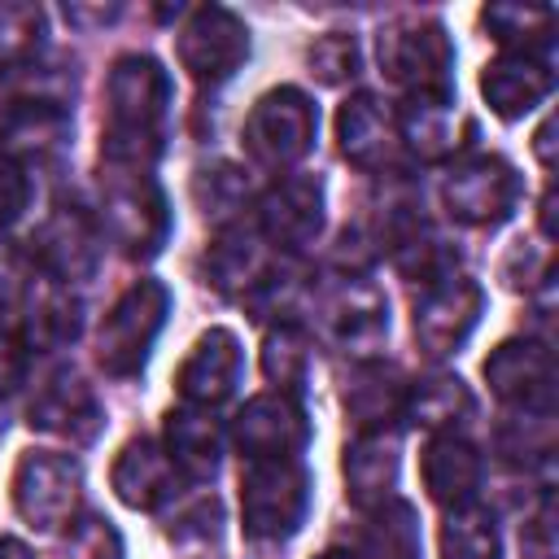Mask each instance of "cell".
Wrapping results in <instances>:
<instances>
[{"label": "cell", "instance_id": "cell-1", "mask_svg": "<svg viewBox=\"0 0 559 559\" xmlns=\"http://www.w3.org/2000/svg\"><path fill=\"white\" fill-rule=\"evenodd\" d=\"M166 114H170V74L162 70V61L148 52L118 57L105 79L100 162L153 170V162L162 157Z\"/></svg>", "mask_w": 559, "mask_h": 559}, {"label": "cell", "instance_id": "cell-2", "mask_svg": "<svg viewBox=\"0 0 559 559\" xmlns=\"http://www.w3.org/2000/svg\"><path fill=\"white\" fill-rule=\"evenodd\" d=\"M100 236L140 262L162 253L170 240V205L153 170L100 166Z\"/></svg>", "mask_w": 559, "mask_h": 559}, {"label": "cell", "instance_id": "cell-3", "mask_svg": "<svg viewBox=\"0 0 559 559\" xmlns=\"http://www.w3.org/2000/svg\"><path fill=\"white\" fill-rule=\"evenodd\" d=\"M310 314L323 341H332L345 354H376L389 336V297L362 271L323 275L310 288Z\"/></svg>", "mask_w": 559, "mask_h": 559}, {"label": "cell", "instance_id": "cell-4", "mask_svg": "<svg viewBox=\"0 0 559 559\" xmlns=\"http://www.w3.org/2000/svg\"><path fill=\"white\" fill-rule=\"evenodd\" d=\"M310 511V472L297 459H258L240 476V524L245 537L280 546L297 537Z\"/></svg>", "mask_w": 559, "mask_h": 559}, {"label": "cell", "instance_id": "cell-5", "mask_svg": "<svg viewBox=\"0 0 559 559\" xmlns=\"http://www.w3.org/2000/svg\"><path fill=\"white\" fill-rule=\"evenodd\" d=\"M170 314V288L162 280H135L105 314L96 332V362L105 376H140Z\"/></svg>", "mask_w": 559, "mask_h": 559}, {"label": "cell", "instance_id": "cell-6", "mask_svg": "<svg viewBox=\"0 0 559 559\" xmlns=\"http://www.w3.org/2000/svg\"><path fill=\"white\" fill-rule=\"evenodd\" d=\"M319 135V109L301 87H271L253 100L245 118V153L262 170H293Z\"/></svg>", "mask_w": 559, "mask_h": 559}, {"label": "cell", "instance_id": "cell-7", "mask_svg": "<svg viewBox=\"0 0 559 559\" xmlns=\"http://www.w3.org/2000/svg\"><path fill=\"white\" fill-rule=\"evenodd\" d=\"M441 205L463 227H498L520 205V175L498 153L459 157L441 179Z\"/></svg>", "mask_w": 559, "mask_h": 559}, {"label": "cell", "instance_id": "cell-8", "mask_svg": "<svg viewBox=\"0 0 559 559\" xmlns=\"http://www.w3.org/2000/svg\"><path fill=\"white\" fill-rule=\"evenodd\" d=\"M83 502V467L70 454L57 450H26L13 467V507L17 515L39 528V533H57L66 524H74Z\"/></svg>", "mask_w": 559, "mask_h": 559}, {"label": "cell", "instance_id": "cell-9", "mask_svg": "<svg viewBox=\"0 0 559 559\" xmlns=\"http://www.w3.org/2000/svg\"><path fill=\"white\" fill-rule=\"evenodd\" d=\"M384 74L406 96H454V44L437 22H406L380 35Z\"/></svg>", "mask_w": 559, "mask_h": 559}, {"label": "cell", "instance_id": "cell-10", "mask_svg": "<svg viewBox=\"0 0 559 559\" xmlns=\"http://www.w3.org/2000/svg\"><path fill=\"white\" fill-rule=\"evenodd\" d=\"M480 314H485V288L476 280L450 271V275L424 284V293L415 297L411 328L428 358H450L476 332Z\"/></svg>", "mask_w": 559, "mask_h": 559}, {"label": "cell", "instance_id": "cell-11", "mask_svg": "<svg viewBox=\"0 0 559 559\" xmlns=\"http://www.w3.org/2000/svg\"><path fill=\"white\" fill-rule=\"evenodd\" d=\"M175 52L197 83H227L249 61V26L223 4H201L179 26Z\"/></svg>", "mask_w": 559, "mask_h": 559}, {"label": "cell", "instance_id": "cell-12", "mask_svg": "<svg viewBox=\"0 0 559 559\" xmlns=\"http://www.w3.org/2000/svg\"><path fill=\"white\" fill-rule=\"evenodd\" d=\"M485 384L493 389L498 402H507L520 415H550L555 406V358L542 341L515 336L502 341L485 358Z\"/></svg>", "mask_w": 559, "mask_h": 559}, {"label": "cell", "instance_id": "cell-13", "mask_svg": "<svg viewBox=\"0 0 559 559\" xmlns=\"http://www.w3.org/2000/svg\"><path fill=\"white\" fill-rule=\"evenodd\" d=\"M310 441V419L288 393H258L231 419V445L240 459H297Z\"/></svg>", "mask_w": 559, "mask_h": 559}, {"label": "cell", "instance_id": "cell-14", "mask_svg": "<svg viewBox=\"0 0 559 559\" xmlns=\"http://www.w3.org/2000/svg\"><path fill=\"white\" fill-rule=\"evenodd\" d=\"M323 231V183L314 175H280L258 197V236L280 249L297 253L314 245Z\"/></svg>", "mask_w": 559, "mask_h": 559}, {"label": "cell", "instance_id": "cell-15", "mask_svg": "<svg viewBox=\"0 0 559 559\" xmlns=\"http://www.w3.org/2000/svg\"><path fill=\"white\" fill-rule=\"evenodd\" d=\"M240 371H245V354H240V341L236 332L227 328H210L192 341L188 358L179 362V397L183 406H201V411H214L223 402L236 397L240 389Z\"/></svg>", "mask_w": 559, "mask_h": 559}, {"label": "cell", "instance_id": "cell-16", "mask_svg": "<svg viewBox=\"0 0 559 559\" xmlns=\"http://www.w3.org/2000/svg\"><path fill=\"white\" fill-rule=\"evenodd\" d=\"M70 135H74V122H70V109L61 100H48V96H35V100H17L4 109L0 118V153L13 157L22 170L35 162H57L66 148H70Z\"/></svg>", "mask_w": 559, "mask_h": 559}, {"label": "cell", "instance_id": "cell-17", "mask_svg": "<svg viewBox=\"0 0 559 559\" xmlns=\"http://www.w3.org/2000/svg\"><path fill=\"white\" fill-rule=\"evenodd\" d=\"M100 227L92 223L87 210L79 205H57L48 214V223L39 227V245H35V266L48 271L52 284H79L96 271L100 262Z\"/></svg>", "mask_w": 559, "mask_h": 559}, {"label": "cell", "instance_id": "cell-18", "mask_svg": "<svg viewBox=\"0 0 559 559\" xmlns=\"http://www.w3.org/2000/svg\"><path fill=\"white\" fill-rule=\"evenodd\" d=\"M336 144L341 157L358 170H389L402 153V135H397V114L376 100L371 92H358L341 105L336 114Z\"/></svg>", "mask_w": 559, "mask_h": 559}, {"label": "cell", "instance_id": "cell-19", "mask_svg": "<svg viewBox=\"0 0 559 559\" xmlns=\"http://www.w3.org/2000/svg\"><path fill=\"white\" fill-rule=\"evenodd\" d=\"M550 92H555V70L546 52H502L480 70V96L507 122L533 114Z\"/></svg>", "mask_w": 559, "mask_h": 559}, {"label": "cell", "instance_id": "cell-20", "mask_svg": "<svg viewBox=\"0 0 559 559\" xmlns=\"http://www.w3.org/2000/svg\"><path fill=\"white\" fill-rule=\"evenodd\" d=\"M26 419H31V428L52 432V437H66L74 445L96 441V432L105 428V411H100L92 384H83V376H74V371H57L35 393Z\"/></svg>", "mask_w": 559, "mask_h": 559}, {"label": "cell", "instance_id": "cell-21", "mask_svg": "<svg viewBox=\"0 0 559 559\" xmlns=\"http://www.w3.org/2000/svg\"><path fill=\"white\" fill-rule=\"evenodd\" d=\"M109 485L118 493L122 507L131 511H157L162 502H170L183 485V472L170 463L166 445L140 437V441H127L114 459V472H109Z\"/></svg>", "mask_w": 559, "mask_h": 559}, {"label": "cell", "instance_id": "cell-22", "mask_svg": "<svg viewBox=\"0 0 559 559\" xmlns=\"http://www.w3.org/2000/svg\"><path fill=\"white\" fill-rule=\"evenodd\" d=\"M419 472H424L428 498L441 502L445 511H459V507H472L476 502L485 463H480V450L467 437H459V432H432V441L424 445Z\"/></svg>", "mask_w": 559, "mask_h": 559}, {"label": "cell", "instance_id": "cell-23", "mask_svg": "<svg viewBox=\"0 0 559 559\" xmlns=\"http://www.w3.org/2000/svg\"><path fill=\"white\" fill-rule=\"evenodd\" d=\"M402 472V450L389 428H362L345 445V493L354 507L371 511L384 498H393Z\"/></svg>", "mask_w": 559, "mask_h": 559}, {"label": "cell", "instance_id": "cell-24", "mask_svg": "<svg viewBox=\"0 0 559 559\" xmlns=\"http://www.w3.org/2000/svg\"><path fill=\"white\" fill-rule=\"evenodd\" d=\"M166 454L183 472V480H210L223 463V428L214 411L179 406L166 415Z\"/></svg>", "mask_w": 559, "mask_h": 559}, {"label": "cell", "instance_id": "cell-25", "mask_svg": "<svg viewBox=\"0 0 559 559\" xmlns=\"http://www.w3.org/2000/svg\"><path fill=\"white\" fill-rule=\"evenodd\" d=\"M472 411H476L472 389L450 371L419 376L402 389V415L415 428H428V432H454L472 419Z\"/></svg>", "mask_w": 559, "mask_h": 559}, {"label": "cell", "instance_id": "cell-26", "mask_svg": "<svg viewBox=\"0 0 559 559\" xmlns=\"http://www.w3.org/2000/svg\"><path fill=\"white\" fill-rule=\"evenodd\" d=\"M397 135L402 148H411L424 162H441L459 144V114L454 96H406L397 109Z\"/></svg>", "mask_w": 559, "mask_h": 559}, {"label": "cell", "instance_id": "cell-27", "mask_svg": "<svg viewBox=\"0 0 559 559\" xmlns=\"http://www.w3.org/2000/svg\"><path fill=\"white\" fill-rule=\"evenodd\" d=\"M262 245L266 240L253 227H227L210 245V284L223 293H236V297H253L271 280Z\"/></svg>", "mask_w": 559, "mask_h": 559}, {"label": "cell", "instance_id": "cell-28", "mask_svg": "<svg viewBox=\"0 0 559 559\" xmlns=\"http://www.w3.org/2000/svg\"><path fill=\"white\" fill-rule=\"evenodd\" d=\"M362 559H424V537H419V515L406 498H384L380 507L367 511L362 524Z\"/></svg>", "mask_w": 559, "mask_h": 559}, {"label": "cell", "instance_id": "cell-29", "mask_svg": "<svg viewBox=\"0 0 559 559\" xmlns=\"http://www.w3.org/2000/svg\"><path fill=\"white\" fill-rule=\"evenodd\" d=\"M480 22L507 52H546L555 9L550 4H489Z\"/></svg>", "mask_w": 559, "mask_h": 559}, {"label": "cell", "instance_id": "cell-30", "mask_svg": "<svg viewBox=\"0 0 559 559\" xmlns=\"http://www.w3.org/2000/svg\"><path fill=\"white\" fill-rule=\"evenodd\" d=\"M262 371L275 384V393L297 397L310 380V336L297 323H280L262 341Z\"/></svg>", "mask_w": 559, "mask_h": 559}, {"label": "cell", "instance_id": "cell-31", "mask_svg": "<svg viewBox=\"0 0 559 559\" xmlns=\"http://www.w3.org/2000/svg\"><path fill=\"white\" fill-rule=\"evenodd\" d=\"M441 559H502V542L489 511L480 507L450 511L441 524Z\"/></svg>", "mask_w": 559, "mask_h": 559}, {"label": "cell", "instance_id": "cell-32", "mask_svg": "<svg viewBox=\"0 0 559 559\" xmlns=\"http://www.w3.org/2000/svg\"><path fill=\"white\" fill-rule=\"evenodd\" d=\"M79 301L66 293V284H52L39 301H35V310H31V319H26V345H39V349H52V345H66V341H74L79 336Z\"/></svg>", "mask_w": 559, "mask_h": 559}, {"label": "cell", "instance_id": "cell-33", "mask_svg": "<svg viewBox=\"0 0 559 559\" xmlns=\"http://www.w3.org/2000/svg\"><path fill=\"white\" fill-rule=\"evenodd\" d=\"M44 13L35 4H0V74L31 66L39 52Z\"/></svg>", "mask_w": 559, "mask_h": 559}, {"label": "cell", "instance_id": "cell-34", "mask_svg": "<svg viewBox=\"0 0 559 559\" xmlns=\"http://www.w3.org/2000/svg\"><path fill=\"white\" fill-rule=\"evenodd\" d=\"M31 284H35V253L0 236V310L17 306L31 293Z\"/></svg>", "mask_w": 559, "mask_h": 559}, {"label": "cell", "instance_id": "cell-35", "mask_svg": "<svg viewBox=\"0 0 559 559\" xmlns=\"http://www.w3.org/2000/svg\"><path fill=\"white\" fill-rule=\"evenodd\" d=\"M310 66L319 70L323 83H345L358 74V44L354 35H323L310 48Z\"/></svg>", "mask_w": 559, "mask_h": 559}, {"label": "cell", "instance_id": "cell-36", "mask_svg": "<svg viewBox=\"0 0 559 559\" xmlns=\"http://www.w3.org/2000/svg\"><path fill=\"white\" fill-rule=\"evenodd\" d=\"M26 201H31V179H26V170H22L13 157L0 153V231L22 218Z\"/></svg>", "mask_w": 559, "mask_h": 559}, {"label": "cell", "instance_id": "cell-37", "mask_svg": "<svg viewBox=\"0 0 559 559\" xmlns=\"http://www.w3.org/2000/svg\"><path fill=\"white\" fill-rule=\"evenodd\" d=\"M26 362H31V345H26V336L0 328V397H9V393L22 389V380H26Z\"/></svg>", "mask_w": 559, "mask_h": 559}, {"label": "cell", "instance_id": "cell-38", "mask_svg": "<svg viewBox=\"0 0 559 559\" xmlns=\"http://www.w3.org/2000/svg\"><path fill=\"white\" fill-rule=\"evenodd\" d=\"M79 550L83 559H122V542L109 528V520H87L79 528Z\"/></svg>", "mask_w": 559, "mask_h": 559}, {"label": "cell", "instance_id": "cell-39", "mask_svg": "<svg viewBox=\"0 0 559 559\" xmlns=\"http://www.w3.org/2000/svg\"><path fill=\"white\" fill-rule=\"evenodd\" d=\"M524 555L528 559H555V528H550V502H542V511L524 524Z\"/></svg>", "mask_w": 559, "mask_h": 559}, {"label": "cell", "instance_id": "cell-40", "mask_svg": "<svg viewBox=\"0 0 559 559\" xmlns=\"http://www.w3.org/2000/svg\"><path fill=\"white\" fill-rule=\"evenodd\" d=\"M66 17H70V22H114V17H118V4H109V9H83V4H70Z\"/></svg>", "mask_w": 559, "mask_h": 559}, {"label": "cell", "instance_id": "cell-41", "mask_svg": "<svg viewBox=\"0 0 559 559\" xmlns=\"http://www.w3.org/2000/svg\"><path fill=\"white\" fill-rule=\"evenodd\" d=\"M0 559H31V546L17 537H0Z\"/></svg>", "mask_w": 559, "mask_h": 559}, {"label": "cell", "instance_id": "cell-42", "mask_svg": "<svg viewBox=\"0 0 559 559\" xmlns=\"http://www.w3.org/2000/svg\"><path fill=\"white\" fill-rule=\"evenodd\" d=\"M550 131H555V122L546 118V122H542V131H537V144H533V148H537V157H542V166H550Z\"/></svg>", "mask_w": 559, "mask_h": 559}, {"label": "cell", "instance_id": "cell-43", "mask_svg": "<svg viewBox=\"0 0 559 559\" xmlns=\"http://www.w3.org/2000/svg\"><path fill=\"white\" fill-rule=\"evenodd\" d=\"M319 559H354V555H341V550H328V555H319Z\"/></svg>", "mask_w": 559, "mask_h": 559}]
</instances>
